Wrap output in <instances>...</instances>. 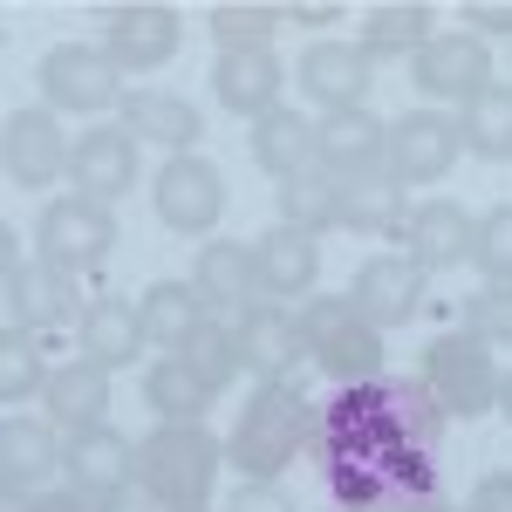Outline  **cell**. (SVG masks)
<instances>
[{
  "label": "cell",
  "instance_id": "obj_1",
  "mask_svg": "<svg viewBox=\"0 0 512 512\" xmlns=\"http://www.w3.org/2000/svg\"><path fill=\"white\" fill-rule=\"evenodd\" d=\"M315 458L342 512L444 506V410L424 376H369L315 410Z\"/></svg>",
  "mask_w": 512,
  "mask_h": 512
},
{
  "label": "cell",
  "instance_id": "obj_2",
  "mask_svg": "<svg viewBox=\"0 0 512 512\" xmlns=\"http://www.w3.org/2000/svg\"><path fill=\"white\" fill-rule=\"evenodd\" d=\"M308 444H315V403L301 396V383H260L226 437V465H239V478H280Z\"/></svg>",
  "mask_w": 512,
  "mask_h": 512
},
{
  "label": "cell",
  "instance_id": "obj_3",
  "mask_svg": "<svg viewBox=\"0 0 512 512\" xmlns=\"http://www.w3.org/2000/svg\"><path fill=\"white\" fill-rule=\"evenodd\" d=\"M219 465H226V444L205 424H158L137 444V485L164 512H205L212 485H219Z\"/></svg>",
  "mask_w": 512,
  "mask_h": 512
},
{
  "label": "cell",
  "instance_id": "obj_4",
  "mask_svg": "<svg viewBox=\"0 0 512 512\" xmlns=\"http://www.w3.org/2000/svg\"><path fill=\"white\" fill-rule=\"evenodd\" d=\"M294 328H301L315 369L335 383V390L383 376V328H369V321L355 315L349 294H308V301L294 308Z\"/></svg>",
  "mask_w": 512,
  "mask_h": 512
},
{
  "label": "cell",
  "instance_id": "obj_5",
  "mask_svg": "<svg viewBox=\"0 0 512 512\" xmlns=\"http://www.w3.org/2000/svg\"><path fill=\"white\" fill-rule=\"evenodd\" d=\"M41 96L55 117H103L123 110V69L110 62V48H89V41H55L41 55Z\"/></svg>",
  "mask_w": 512,
  "mask_h": 512
},
{
  "label": "cell",
  "instance_id": "obj_6",
  "mask_svg": "<svg viewBox=\"0 0 512 512\" xmlns=\"http://www.w3.org/2000/svg\"><path fill=\"white\" fill-rule=\"evenodd\" d=\"M499 376H506V369L492 362V349H485L478 335H437L431 355H424V390H431L437 410L458 417V424L499 410Z\"/></svg>",
  "mask_w": 512,
  "mask_h": 512
},
{
  "label": "cell",
  "instance_id": "obj_7",
  "mask_svg": "<svg viewBox=\"0 0 512 512\" xmlns=\"http://www.w3.org/2000/svg\"><path fill=\"white\" fill-rule=\"evenodd\" d=\"M35 246L48 267H62V274H89L96 260H110V246H117V212L110 205H96V198H55V205H41L35 219Z\"/></svg>",
  "mask_w": 512,
  "mask_h": 512
},
{
  "label": "cell",
  "instance_id": "obj_8",
  "mask_svg": "<svg viewBox=\"0 0 512 512\" xmlns=\"http://www.w3.org/2000/svg\"><path fill=\"white\" fill-rule=\"evenodd\" d=\"M151 198H158V219L185 239L212 233V226L226 219V178H219V164L192 158V151H185V158H164Z\"/></svg>",
  "mask_w": 512,
  "mask_h": 512
},
{
  "label": "cell",
  "instance_id": "obj_9",
  "mask_svg": "<svg viewBox=\"0 0 512 512\" xmlns=\"http://www.w3.org/2000/svg\"><path fill=\"white\" fill-rule=\"evenodd\" d=\"M76 158V144L62 137V117L55 110H14L7 130H0V164H7V185H21V192H41V185H55L62 171Z\"/></svg>",
  "mask_w": 512,
  "mask_h": 512
},
{
  "label": "cell",
  "instance_id": "obj_10",
  "mask_svg": "<svg viewBox=\"0 0 512 512\" xmlns=\"http://www.w3.org/2000/svg\"><path fill=\"white\" fill-rule=\"evenodd\" d=\"M458 151H465L458 117H437V110H403V117L390 123V158H383V171H390L396 185H437V178L458 164Z\"/></svg>",
  "mask_w": 512,
  "mask_h": 512
},
{
  "label": "cell",
  "instance_id": "obj_11",
  "mask_svg": "<svg viewBox=\"0 0 512 512\" xmlns=\"http://www.w3.org/2000/svg\"><path fill=\"white\" fill-rule=\"evenodd\" d=\"M178 41H185V21H178V7H164V0H130L110 14V62H117L123 76H151L164 69L171 55H178Z\"/></svg>",
  "mask_w": 512,
  "mask_h": 512
},
{
  "label": "cell",
  "instance_id": "obj_12",
  "mask_svg": "<svg viewBox=\"0 0 512 512\" xmlns=\"http://www.w3.org/2000/svg\"><path fill=\"white\" fill-rule=\"evenodd\" d=\"M349 301L369 328H403V321L424 308V267H417L410 253H376V260L355 267Z\"/></svg>",
  "mask_w": 512,
  "mask_h": 512
},
{
  "label": "cell",
  "instance_id": "obj_13",
  "mask_svg": "<svg viewBox=\"0 0 512 512\" xmlns=\"http://www.w3.org/2000/svg\"><path fill=\"white\" fill-rule=\"evenodd\" d=\"M410 82L437 96V103H472L478 89L492 82V55L478 35H431L410 55Z\"/></svg>",
  "mask_w": 512,
  "mask_h": 512
},
{
  "label": "cell",
  "instance_id": "obj_14",
  "mask_svg": "<svg viewBox=\"0 0 512 512\" xmlns=\"http://www.w3.org/2000/svg\"><path fill=\"white\" fill-rule=\"evenodd\" d=\"M294 82H301L308 103H321V110L335 117V110H362V96H369V82H376V62L362 55V41H315V48L294 62Z\"/></svg>",
  "mask_w": 512,
  "mask_h": 512
},
{
  "label": "cell",
  "instance_id": "obj_15",
  "mask_svg": "<svg viewBox=\"0 0 512 512\" xmlns=\"http://www.w3.org/2000/svg\"><path fill=\"white\" fill-rule=\"evenodd\" d=\"M383 158H390V123H376L369 110H335L315 123V164L335 185L383 171Z\"/></svg>",
  "mask_w": 512,
  "mask_h": 512
},
{
  "label": "cell",
  "instance_id": "obj_16",
  "mask_svg": "<svg viewBox=\"0 0 512 512\" xmlns=\"http://www.w3.org/2000/svg\"><path fill=\"white\" fill-rule=\"evenodd\" d=\"M478 246V219L458 205V198H424L403 226V253L424 267V274H444V267H465Z\"/></svg>",
  "mask_w": 512,
  "mask_h": 512
},
{
  "label": "cell",
  "instance_id": "obj_17",
  "mask_svg": "<svg viewBox=\"0 0 512 512\" xmlns=\"http://www.w3.org/2000/svg\"><path fill=\"white\" fill-rule=\"evenodd\" d=\"M280 89H287V69H280L274 48H219L212 62V96L233 110V117H267L280 110Z\"/></svg>",
  "mask_w": 512,
  "mask_h": 512
},
{
  "label": "cell",
  "instance_id": "obj_18",
  "mask_svg": "<svg viewBox=\"0 0 512 512\" xmlns=\"http://www.w3.org/2000/svg\"><path fill=\"white\" fill-rule=\"evenodd\" d=\"M192 287L205 294V308H219V315H253L267 294H260V260H253V246H239V239H205L192 260Z\"/></svg>",
  "mask_w": 512,
  "mask_h": 512
},
{
  "label": "cell",
  "instance_id": "obj_19",
  "mask_svg": "<svg viewBox=\"0 0 512 512\" xmlns=\"http://www.w3.org/2000/svg\"><path fill=\"white\" fill-rule=\"evenodd\" d=\"M62 472H69V485L82 499H110V492H123L137 478V444L123 431H110V424H89V431H76L62 444Z\"/></svg>",
  "mask_w": 512,
  "mask_h": 512
},
{
  "label": "cell",
  "instance_id": "obj_20",
  "mask_svg": "<svg viewBox=\"0 0 512 512\" xmlns=\"http://www.w3.org/2000/svg\"><path fill=\"white\" fill-rule=\"evenodd\" d=\"M253 260H260V294L274 308H301L321 280V239L315 233H294V226H274V233L253 239Z\"/></svg>",
  "mask_w": 512,
  "mask_h": 512
},
{
  "label": "cell",
  "instance_id": "obj_21",
  "mask_svg": "<svg viewBox=\"0 0 512 512\" xmlns=\"http://www.w3.org/2000/svg\"><path fill=\"white\" fill-rule=\"evenodd\" d=\"M69 178H76V198L117 205L137 185V137L130 130H82L76 158H69Z\"/></svg>",
  "mask_w": 512,
  "mask_h": 512
},
{
  "label": "cell",
  "instance_id": "obj_22",
  "mask_svg": "<svg viewBox=\"0 0 512 512\" xmlns=\"http://www.w3.org/2000/svg\"><path fill=\"white\" fill-rule=\"evenodd\" d=\"M301 355H308V342L294 328V308L260 301L253 315H239V369H253L260 383H287Z\"/></svg>",
  "mask_w": 512,
  "mask_h": 512
},
{
  "label": "cell",
  "instance_id": "obj_23",
  "mask_svg": "<svg viewBox=\"0 0 512 512\" xmlns=\"http://www.w3.org/2000/svg\"><path fill=\"white\" fill-rule=\"evenodd\" d=\"M76 335H82V355H89L96 369H110V376H117V369H130L137 355L151 349V342H144V315H137L123 294H96V301L82 308V328H76Z\"/></svg>",
  "mask_w": 512,
  "mask_h": 512
},
{
  "label": "cell",
  "instance_id": "obj_24",
  "mask_svg": "<svg viewBox=\"0 0 512 512\" xmlns=\"http://www.w3.org/2000/svg\"><path fill=\"white\" fill-rule=\"evenodd\" d=\"M62 321H76V274L35 260L7 280V328H62Z\"/></svg>",
  "mask_w": 512,
  "mask_h": 512
},
{
  "label": "cell",
  "instance_id": "obj_25",
  "mask_svg": "<svg viewBox=\"0 0 512 512\" xmlns=\"http://www.w3.org/2000/svg\"><path fill=\"white\" fill-rule=\"evenodd\" d=\"M123 130H130L137 144H164L171 158H185L205 123H198V110L185 96H171V89H130V96H123Z\"/></svg>",
  "mask_w": 512,
  "mask_h": 512
},
{
  "label": "cell",
  "instance_id": "obj_26",
  "mask_svg": "<svg viewBox=\"0 0 512 512\" xmlns=\"http://www.w3.org/2000/svg\"><path fill=\"white\" fill-rule=\"evenodd\" d=\"M246 144H253V164L274 178V185H287V178H301V171H315V123L301 117V110H267V117L246 130Z\"/></svg>",
  "mask_w": 512,
  "mask_h": 512
},
{
  "label": "cell",
  "instance_id": "obj_27",
  "mask_svg": "<svg viewBox=\"0 0 512 512\" xmlns=\"http://www.w3.org/2000/svg\"><path fill=\"white\" fill-rule=\"evenodd\" d=\"M48 424L55 431H89V424H103V410H110V369H96L89 355H76V362H62L55 376H48Z\"/></svg>",
  "mask_w": 512,
  "mask_h": 512
},
{
  "label": "cell",
  "instance_id": "obj_28",
  "mask_svg": "<svg viewBox=\"0 0 512 512\" xmlns=\"http://www.w3.org/2000/svg\"><path fill=\"white\" fill-rule=\"evenodd\" d=\"M137 315H144V342L151 349H185L192 342L198 321H212V308H205V294H198L192 280H158L144 301H137Z\"/></svg>",
  "mask_w": 512,
  "mask_h": 512
},
{
  "label": "cell",
  "instance_id": "obj_29",
  "mask_svg": "<svg viewBox=\"0 0 512 512\" xmlns=\"http://www.w3.org/2000/svg\"><path fill=\"white\" fill-rule=\"evenodd\" d=\"M274 205H280V226H294V233H335L342 226V185L328 178V171H301V178H287L274 185Z\"/></svg>",
  "mask_w": 512,
  "mask_h": 512
},
{
  "label": "cell",
  "instance_id": "obj_30",
  "mask_svg": "<svg viewBox=\"0 0 512 512\" xmlns=\"http://www.w3.org/2000/svg\"><path fill=\"white\" fill-rule=\"evenodd\" d=\"M431 21L437 14L424 0H383V7H369V21H362V55H369V62H383V55H417V48L437 35Z\"/></svg>",
  "mask_w": 512,
  "mask_h": 512
},
{
  "label": "cell",
  "instance_id": "obj_31",
  "mask_svg": "<svg viewBox=\"0 0 512 512\" xmlns=\"http://www.w3.org/2000/svg\"><path fill=\"white\" fill-rule=\"evenodd\" d=\"M62 465V444L48 424H28V417H7V431H0V478H7V492H28L41 478Z\"/></svg>",
  "mask_w": 512,
  "mask_h": 512
},
{
  "label": "cell",
  "instance_id": "obj_32",
  "mask_svg": "<svg viewBox=\"0 0 512 512\" xmlns=\"http://www.w3.org/2000/svg\"><path fill=\"white\" fill-rule=\"evenodd\" d=\"M458 137H465V151L478 158L506 164L512 158V82H485L472 103L458 110Z\"/></svg>",
  "mask_w": 512,
  "mask_h": 512
},
{
  "label": "cell",
  "instance_id": "obj_33",
  "mask_svg": "<svg viewBox=\"0 0 512 512\" xmlns=\"http://www.w3.org/2000/svg\"><path fill=\"white\" fill-rule=\"evenodd\" d=\"M144 403L158 410L164 424H205V410H212V390L198 383L192 369L178 362V355H164L144 369Z\"/></svg>",
  "mask_w": 512,
  "mask_h": 512
},
{
  "label": "cell",
  "instance_id": "obj_34",
  "mask_svg": "<svg viewBox=\"0 0 512 512\" xmlns=\"http://www.w3.org/2000/svg\"><path fill=\"white\" fill-rule=\"evenodd\" d=\"M342 226L349 233H390V226H403V185H396L390 171L349 178L342 185Z\"/></svg>",
  "mask_w": 512,
  "mask_h": 512
},
{
  "label": "cell",
  "instance_id": "obj_35",
  "mask_svg": "<svg viewBox=\"0 0 512 512\" xmlns=\"http://www.w3.org/2000/svg\"><path fill=\"white\" fill-rule=\"evenodd\" d=\"M178 362H185L212 396H226V390H233V376H239V328H226V321H198L192 342L178 349Z\"/></svg>",
  "mask_w": 512,
  "mask_h": 512
},
{
  "label": "cell",
  "instance_id": "obj_36",
  "mask_svg": "<svg viewBox=\"0 0 512 512\" xmlns=\"http://www.w3.org/2000/svg\"><path fill=\"white\" fill-rule=\"evenodd\" d=\"M287 0H219L212 7V35L219 48H267L274 28H287Z\"/></svg>",
  "mask_w": 512,
  "mask_h": 512
},
{
  "label": "cell",
  "instance_id": "obj_37",
  "mask_svg": "<svg viewBox=\"0 0 512 512\" xmlns=\"http://www.w3.org/2000/svg\"><path fill=\"white\" fill-rule=\"evenodd\" d=\"M48 362H41V349L28 342V328H7V349H0V403H14V417H21V403H35V396H48Z\"/></svg>",
  "mask_w": 512,
  "mask_h": 512
},
{
  "label": "cell",
  "instance_id": "obj_38",
  "mask_svg": "<svg viewBox=\"0 0 512 512\" xmlns=\"http://www.w3.org/2000/svg\"><path fill=\"white\" fill-rule=\"evenodd\" d=\"M465 335H478L485 349H512V287L485 280L472 301H465Z\"/></svg>",
  "mask_w": 512,
  "mask_h": 512
},
{
  "label": "cell",
  "instance_id": "obj_39",
  "mask_svg": "<svg viewBox=\"0 0 512 512\" xmlns=\"http://www.w3.org/2000/svg\"><path fill=\"white\" fill-rule=\"evenodd\" d=\"M472 267H478L485 280H499V287H512V205H492V212L478 219Z\"/></svg>",
  "mask_w": 512,
  "mask_h": 512
},
{
  "label": "cell",
  "instance_id": "obj_40",
  "mask_svg": "<svg viewBox=\"0 0 512 512\" xmlns=\"http://www.w3.org/2000/svg\"><path fill=\"white\" fill-rule=\"evenodd\" d=\"M226 512H294V499L280 492V478H246L233 499H226Z\"/></svg>",
  "mask_w": 512,
  "mask_h": 512
},
{
  "label": "cell",
  "instance_id": "obj_41",
  "mask_svg": "<svg viewBox=\"0 0 512 512\" xmlns=\"http://www.w3.org/2000/svg\"><path fill=\"white\" fill-rule=\"evenodd\" d=\"M458 21H465V35H512V0H465L458 7Z\"/></svg>",
  "mask_w": 512,
  "mask_h": 512
},
{
  "label": "cell",
  "instance_id": "obj_42",
  "mask_svg": "<svg viewBox=\"0 0 512 512\" xmlns=\"http://www.w3.org/2000/svg\"><path fill=\"white\" fill-rule=\"evenodd\" d=\"M21 512H96V499H82L76 485H41L21 499Z\"/></svg>",
  "mask_w": 512,
  "mask_h": 512
},
{
  "label": "cell",
  "instance_id": "obj_43",
  "mask_svg": "<svg viewBox=\"0 0 512 512\" xmlns=\"http://www.w3.org/2000/svg\"><path fill=\"white\" fill-rule=\"evenodd\" d=\"M465 512H512V472H485V478L472 485Z\"/></svg>",
  "mask_w": 512,
  "mask_h": 512
},
{
  "label": "cell",
  "instance_id": "obj_44",
  "mask_svg": "<svg viewBox=\"0 0 512 512\" xmlns=\"http://www.w3.org/2000/svg\"><path fill=\"white\" fill-rule=\"evenodd\" d=\"M96 512H164V506L151 499V492H144V485H137V478H130L123 492H110V499H96Z\"/></svg>",
  "mask_w": 512,
  "mask_h": 512
},
{
  "label": "cell",
  "instance_id": "obj_45",
  "mask_svg": "<svg viewBox=\"0 0 512 512\" xmlns=\"http://www.w3.org/2000/svg\"><path fill=\"white\" fill-rule=\"evenodd\" d=\"M287 14L301 28H321V21H342V0H287Z\"/></svg>",
  "mask_w": 512,
  "mask_h": 512
},
{
  "label": "cell",
  "instance_id": "obj_46",
  "mask_svg": "<svg viewBox=\"0 0 512 512\" xmlns=\"http://www.w3.org/2000/svg\"><path fill=\"white\" fill-rule=\"evenodd\" d=\"M499 410H506V417H512V369H506V376H499Z\"/></svg>",
  "mask_w": 512,
  "mask_h": 512
},
{
  "label": "cell",
  "instance_id": "obj_47",
  "mask_svg": "<svg viewBox=\"0 0 512 512\" xmlns=\"http://www.w3.org/2000/svg\"><path fill=\"white\" fill-rule=\"evenodd\" d=\"M437 512H458V506H437Z\"/></svg>",
  "mask_w": 512,
  "mask_h": 512
}]
</instances>
